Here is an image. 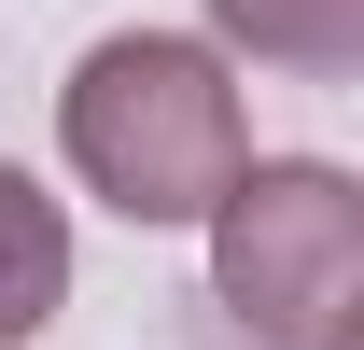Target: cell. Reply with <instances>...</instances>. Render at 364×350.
I'll return each mask as SVG.
<instances>
[{"label": "cell", "mask_w": 364, "mask_h": 350, "mask_svg": "<svg viewBox=\"0 0 364 350\" xmlns=\"http://www.w3.org/2000/svg\"><path fill=\"white\" fill-rule=\"evenodd\" d=\"M56 140H70V169L127 224H210V196H225L238 154H252V112H238V85H225L210 43L112 28V43H85V70L56 85Z\"/></svg>", "instance_id": "6da1fadb"}, {"label": "cell", "mask_w": 364, "mask_h": 350, "mask_svg": "<svg viewBox=\"0 0 364 350\" xmlns=\"http://www.w3.org/2000/svg\"><path fill=\"white\" fill-rule=\"evenodd\" d=\"M210 295L267 350H350L364 336V196L322 154H238L210 196Z\"/></svg>", "instance_id": "7a4b0ae2"}, {"label": "cell", "mask_w": 364, "mask_h": 350, "mask_svg": "<svg viewBox=\"0 0 364 350\" xmlns=\"http://www.w3.org/2000/svg\"><path fill=\"white\" fill-rule=\"evenodd\" d=\"M70 295V211H56L28 169H0V350H28Z\"/></svg>", "instance_id": "3957f363"}, {"label": "cell", "mask_w": 364, "mask_h": 350, "mask_svg": "<svg viewBox=\"0 0 364 350\" xmlns=\"http://www.w3.org/2000/svg\"><path fill=\"white\" fill-rule=\"evenodd\" d=\"M210 28H225V43H252L267 70L336 85V70L364 56V0H210Z\"/></svg>", "instance_id": "277c9868"}]
</instances>
